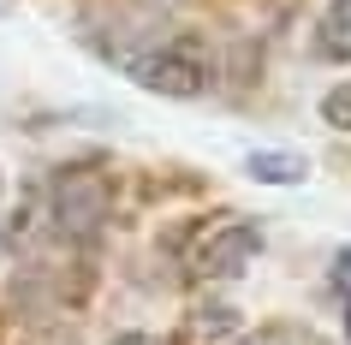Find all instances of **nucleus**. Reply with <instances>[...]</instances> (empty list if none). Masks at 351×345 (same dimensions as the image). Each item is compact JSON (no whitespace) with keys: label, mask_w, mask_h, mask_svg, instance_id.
I'll use <instances>...</instances> for the list:
<instances>
[{"label":"nucleus","mask_w":351,"mask_h":345,"mask_svg":"<svg viewBox=\"0 0 351 345\" xmlns=\"http://www.w3.org/2000/svg\"><path fill=\"white\" fill-rule=\"evenodd\" d=\"M244 173L256 185H304L310 179V161L292 155V149H250L244 155Z\"/></svg>","instance_id":"nucleus-4"},{"label":"nucleus","mask_w":351,"mask_h":345,"mask_svg":"<svg viewBox=\"0 0 351 345\" xmlns=\"http://www.w3.org/2000/svg\"><path fill=\"white\" fill-rule=\"evenodd\" d=\"M244 345H286L280 333H256V340H244Z\"/></svg>","instance_id":"nucleus-10"},{"label":"nucleus","mask_w":351,"mask_h":345,"mask_svg":"<svg viewBox=\"0 0 351 345\" xmlns=\"http://www.w3.org/2000/svg\"><path fill=\"white\" fill-rule=\"evenodd\" d=\"M262 256V226L256 220H221L197 238L191 250V274L197 280H239L250 262Z\"/></svg>","instance_id":"nucleus-2"},{"label":"nucleus","mask_w":351,"mask_h":345,"mask_svg":"<svg viewBox=\"0 0 351 345\" xmlns=\"http://www.w3.org/2000/svg\"><path fill=\"white\" fill-rule=\"evenodd\" d=\"M54 220H60V233L90 238L108 220V185L95 179V173H66V179H54Z\"/></svg>","instance_id":"nucleus-3"},{"label":"nucleus","mask_w":351,"mask_h":345,"mask_svg":"<svg viewBox=\"0 0 351 345\" xmlns=\"http://www.w3.org/2000/svg\"><path fill=\"white\" fill-rule=\"evenodd\" d=\"M315 54L333 66H351V0H328V12L315 24Z\"/></svg>","instance_id":"nucleus-5"},{"label":"nucleus","mask_w":351,"mask_h":345,"mask_svg":"<svg viewBox=\"0 0 351 345\" xmlns=\"http://www.w3.org/2000/svg\"><path fill=\"white\" fill-rule=\"evenodd\" d=\"M333 292H339V298H351V250L333 256Z\"/></svg>","instance_id":"nucleus-8"},{"label":"nucleus","mask_w":351,"mask_h":345,"mask_svg":"<svg viewBox=\"0 0 351 345\" xmlns=\"http://www.w3.org/2000/svg\"><path fill=\"white\" fill-rule=\"evenodd\" d=\"M346 340H351V298H346Z\"/></svg>","instance_id":"nucleus-11"},{"label":"nucleus","mask_w":351,"mask_h":345,"mask_svg":"<svg viewBox=\"0 0 351 345\" xmlns=\"http://www.w3.org/2000/svg\"><path fill=\"white\" fill-rule=\"evenodd\" d=\"M322 119H328L333 131H351V84H339V90L322 95Z\"/></svg>","instance_id":"nucleus-7"},{"label":"nucleus","mask_w":351,"mask_h":345,"mask_svg":"<svg viewBox=\"0 0 351 345\" xmlns=\"http://www.w3.org/2000/svg\"><path fill=\"white\" fill-rule=\"evenodd\" d=\"M119 66H125L143 90L179 95V102H191V95H203L208 84H215V54H208L197 36H167V42H155L149 54H119Z\"/></svg>","instance_id":"nucleus-1"},{"label":"nucleus","mask_w":351,"mask_h":345,"mask_svg":"<svg viewBox=\"0 0 351 345\" xmlns=\"http://www.w3.org/2000/svg\"><path fill=\"white\" fill-rule=\"evenodd\" d=\"M226 333H239V309H226V304H208L191 316V340L197 345H221Z\"/></svg>","instance_id":"nucleus-6"},{"label":"nucleus","mask_w":351,"mask_h":345,"mask_svg":"<svg viewBox=\"0 0 351 345\" xmlns=\"http://www.w3.org/2000/svg\"><path fill=\"white\" fill-rule=\"evenodd\" d=\"M113 345H161V340H149V333H119Z\"/></svg>","instance_id":"nucleus-9"}]
</instances>
